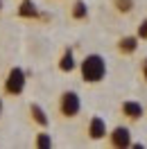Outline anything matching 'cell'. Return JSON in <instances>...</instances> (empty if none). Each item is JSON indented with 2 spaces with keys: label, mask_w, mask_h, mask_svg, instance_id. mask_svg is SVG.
<instances>
[{
  "label": "cell",
  "mask_w": 147,
  "mask_h": 149,
  "mask_svg": "<svg viewBox=\"0 0 147 149\" xmlns=\"http://www.w3.org/2000/svg\"><path fill=\"white\" fill-rule=\"evenodd\" d=\"M88 136H91L93 140H100L106 136V122L102 120L100 115H95V118H91V124H88Z\"/></svg>",
  "instance_id": "5"
},
{
  "label": "cell",
  "mask_w": 147,
  "mask_h": 149,
  "mask_svg": "<svg viewBox=\"0 0 147 149\" xmlns=\"http://www.w3.org/2000/svg\"><path fill=\"white\" fill-rule=\"evenodd\" d=\"M0 115H2V100H0Z\"/></svg>",
  "instance_id": "16"
},
{
  "label": "cell",
  "mask_w": 147,
  "mask_h": 149,
  "mask_svg": "<svg viewBox=\"0 0 147 149\" xmlns=\"http://www.w3.org/2000/svg\"><path fill=\"white\" fill-rule=\"evenodd\" d=\"M143 74H145V79H147V59L143 61Z\"/></svg>",
  "instance_id": "15"
},
{
  "label": "cell",
  "mask_w": 147,
  "mask_h": 149,
  "mask_svg": "<svg viewBox=\"0 0 147 149\" xmlns=\"http://www.w3.org/2000/svg\"><path fill=\"white\" fill-rule=\"evenodd\" d=\"M131 5H134L131 0H116V7H118L120 11H129V9H131Z\"/></svg>",
  "instance_id": "13"
},
{
  "label": "cell",
  "mask_w": 147,
  "mask_h": 149,
  "mask_svg": "<svg viewBox=\"0 0 147 149\" xmlns=\"http://www.w3.org/2000/svg\"><path fill=\"white\" fill-rule=\"evenodd\" d=\"M122 113L127 115L129 120H140L143 118V104H138V102H125L122 104Z\"/></svg>",
  "instance_id": "6"
},
{
  "label": "cell",
  "mask_w": 147,
  "mask_h": 149,
  "mask_svg": "<svg viewBox=\"0 0 147 149\" xmlns=\"http://www.w3.org/2000/svg\"><path fill=\"white\" fill-rule=\"evenodd\" d=\"M18 14L23 16V18H36V16H38V9H36V5H34L32 0H23V2H20V7H18Z\"/></svg>",
  "instance_id": "7"
},
{
  "label": "cell",
  "mask_w": 147,
  "mask_h": 149,
  "mask_svg": "<svg viewBox=\"0 0 147 149\" xmlns=\"http://www.w3.org/2000/svg\"><path fill=\"white\" fill-rule=\"evenodd\" d=\"M36 147H41V149L52 147V138H50L48 133H38V136H36Z\"/></svg>",
  "instance_id": "12"
},
{
  "label": "cell",
  "mask_w": 147,
  "mask_h": 149,
  "mask_svg": "<svg viewBox=\"0 0 147 149\" xmlns=\"http://www.w3.org/2000/svg\"><path fill=\"white\" fill-rule=\"evenodd\" d=\"M0 9H2V2H0Z\"/></svg>",
  "instance_id": "17"
},
{
  "label": "cell",
  "mask_w": 147,
  "mask_h": 149,
  "mask_svg": "<svg viewBox=\"0 0 147 149\" xmlns=\"http://www.w3.org/2000/svg\"><path fill=\"white\" fill-rule=\"evenodd\" d=\"M138 36H140V38H147V20L140 23V27H138Z\"/></svg>",
  "instance_id": "14"
},
{
  "label": "cell",
  "mask_w": 147,
  "mask_h": 149,
  "mask_svg": "<svg viewBox=\"0 0 147 149\" xmlns=\"http://www.w3.org/2000/svg\"><path fill=\"white\" fill-rule=\"evenodd\" d=\"M75 56H73V50H66L64 54H61V59H59V68L64 70V72H70V70H75Z\"/></svg>",
  "instance_id": "8"
},
{
  "label": "cell",
  "mask_w": 147,
  "mask_h": 149,
  "mask_svg": "<svg viewBox=\"0 0 147 149\" xmlns=\"http://www.w3.org/2000/svg\"><path fill=\"white\" fill-rule=\"evenodd\" d=\"M25 72H23V68H11L7 77H5V93L7 95H20L25 91Z\"/></svg>",
  "instance_id": "3"
},
{
  "label": "cell",
  "mask_w": 147,
  "mask_h": 149,
  "mask_svg": "<svg viewBox=\"0 0 147 149\" xmlns=\"http://www.w3.org/2000/svg\"><path fill=\"white\" fill-rule=\"evenodd\" d=\"M59 111L64 118H75L77 113L82 111V100L75 91H64L59 97Z\"/></svg>",
  "instance_id": "2"
},
{
  "label": "cell",
  "mask_w": 147,
  "mask_h": 149,
  "mask_svg": "<svg viewBox=\"0 0 147 149\" xmlns=\"http://www.w3.org/2000/svg\"><path fill=\"white\" fill-rule=\"evenodd\" d=\"M118 47L125 52V54H131V52L138 47V38H136V36H125L122 41H120V45H118Z\"/></svg>",
  "instance_id": "10"
},
{
  "label": "cell",
  "mask_w": 147,
  "mask_h": 149,
  "mask_svg": "<svg viewBox=\"0 0 147 149\" xmlns=\"http://www.w3.org/2000/svg\"><path fill=\"white\" fill-rule=\"evenodd\" d=\"M111 145L113 147H131V131L127 127H116L111 131Z\"/></svg>",
  "instance_id": "4"
},
{
  "label": "cell",
  "mask_w": 147,
  "mask_h": 149,
  "mask_svg": "<svg viewBox=\"0 0 147 149\" xmlns=\"http://www.w3.org/2000/svg\"><path fill=\"white\" fill-rule=\"evenodd\" d=\"M82 77L86 84H97L104 79V74H106V61H104V56L100 54H88L84 56L82 61Z\"/></svg>",
  "instance_id": "1"
},
{
  "label": "cell",
  "mask_w": 147,
  "mask_h": 149,
  "mask_svg": "<svg viewBox=\"0 0 147 149\" xmlns=\"http://www.w3.org/2000/svg\"><path fill=\"white\" fill-rule=\"evenodd\" d=\"M29 111H32V118H34V122H36V124H41V127H48V124H50L46 111H43L38 104H32V106H29Z\"/></svg>",
  "instance_id": "9"
},
{
  "label": "cell",
  "mask_w": 147,
  "mask_h": 149,
  "mask_svg": "<svg viewBox=\"0 0 147 149\" xmlns=\"http://www.w3.org/2000/svg\"><path fill=\"white\" fill-rule=\"evenodd\" d=\"M73 16L77 20L88 16V7H86V2H82V0H77V2H75V5H73Z\"/></svg>",
  "instance_id": "11"
}]
</instances>
